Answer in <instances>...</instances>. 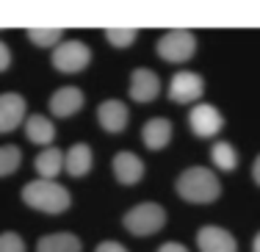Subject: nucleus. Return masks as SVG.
I'll return each mask as SVG.
<instances>
[{"label": "nucleus", "mask_w": 260, "mask_h": 252, "mask_svg": "<svg viewBox=\"0 0 260 252\" xmlns=\"http://www.w3.org/2000/svg\"><path fill=\"white\" fill-rule=\"evenodd\" d=\"M25 97L17 91H6L0 94V133H9L14 128H20V122L25 119Z\"/></svg>", "instance_id": "9d476101"}, {"label": "nucleus", "mask_w": 260, "mask_h": 252, "mask_svg": "<svg viewBox=\"0 0 260 252\" xmlns=\"http://www.w3.org/2000/svg\"><path fill=\"white\" fill-rule=\"evenodd\" d=\"M188 125L194 131V136L210 139L224 128V116H221V111L216 106H210V103H197L188 111Z\"/></svg>", "instance_id": "423d86ee"}, {"label": "nucleus", "mask_w": 260, "mask_h": 252, "mask_svg": "<svg viewBox=\"0 0 260 252\" xmlns=\"http://www.w3.org/2000/svg\"><path fill=\"white\" fill-rule=\"evenodd\" d=\"M177 194L185 202H194V205H208V202L219 200L221 197V183L213 175V169L208 167H191L185 169L175 183Z\"/></svg>", "instance_id": "f257e3e1"}, {"label": "nucleus", "mask_w": 260, "mask_h": 252, "mask_svg": "<svg viewBox=\"0 0 260 252\" xmlns=\"http://www.w3.org/2000/svg\"><path fill=\"white\" fill-rule=\"evenodd\" d=\"M122 225H125L127 233L144 238V236L158 233L160 227L166 225V211L158 205V202H139L136 208H130V211L125 213Z\"/></svg>", "instance_id": "7ed1b4c3"}, {"label": "nucleus", "mask_w": 260, "mask_h": 252, "mask_svg": "<svg viewBox=\"0 0 260 252\" xmlns=\"http://www.w3.org/2000/svg\"><path fill=\"white\" fill-rule=\"evenodd\" d=\"M197 247H200V252H238L235 236L216 225H205L197 233Z\"/></svg>", "instance_id": "6e6552de"}, {"label": "nucleus", "mask_w": 260, "mask_h": 252, "mask_svg": "<svg viewBox=\"0 0 260 252\" xmlns=\"http://www.w3.org/2000/svg\"><path fill=\"white\" fill-rule=\"evenodd\" d=\"M252 180L260 186V155L255 158V164H252Z\"/></svg>", "instance_id": "bb28decb"}, {"label": "nucleus", "mask_w": 260, "mask_h": 252, "mask_svg": "<svg viewBox=\"0 0 260 252\" xmlns=\"http://www.w3.org/2000/svg\"><path fill=\"white\" fill-rule=\"evenodd\" d=\"M22 202L42 213H64L72 205V197L61 183L55 180H30L22 186Z\"/></svg>", "instance_id": "f03ea898"}, {"label": "nucleus", "mask_w": 260, "mask_h": 252, "mask_svg": "<svg viewBox=\"0 0 260 252\" xmlns=\"http://www.w3.org/2000/svg\"><path fill=\"white\" fill-rule=\"evenodd\" d=\"M28 39L36 47H58L61 42V28H30Z\"/></svg>", "instance_id": "412c9836"}, {"label": "nucleus", "mask_w": 260, "mask_h": 252, "mask_svg": "<svg viewBox=\"0 0 260 252\" xmlns=\"http://www.w3.org/2000/svg\"><path fill=\"white\" fill-rule=\"evenodd\" d=\"M0 252H25V241H22L20 233H0Z\"/></svg>", "instance_id": "5701e85b"}, {"label": "nucleus", "mask_w": 260, "mask_h": 252, "mask_svg": "<svg viewBox=\"0 0 260 252\" xmlns=\"http://www.w3.org/2000/svg\"><path fill=\"white\" fill-rule=\"evenodd\" d=\"M9 64H11V50H9V45L0 39V72L9 70Z\"/></svg>", "instance_id": "b1692460"}, {"label": "nucleus", "mask_w": 260, "mask_h": 252, "mask_svg": "<svg viewBox=\"0 0 260 252\" xmlns=\"http://www.w3.org/2000/svg\"><path fill=\"white\" fill-rule=\"evenodd\" d=\"M91 61V50L86 42L80 39H67L61 42L58 47H53V67L58 72H67V75H75V72L86 70Z\"/></svg>", "instance_id": "39448f33"}, {"label": "nucleus", "mask_w": 260, "mask_h": 252, "mask_svg": "<svg viewBox=\"0 0 260 252\" xmlns=\"http://www.w3.org/2000/svg\"><path fill=\"white\" fill-rule=\"evenodd\" d=\"M94 252H127L125 247H122L119 241H100L97 244V249Z\"/></svg>", "instance_id": "393cba45"}, {"label": "nucleus", "mask_w": 260, "mask_h": 252, "mask_svg": "<svg viewBox=\"0 0 260 252\" xmlns=\"http://www.w3.org/2000/svg\"><path fill=\"white\" fill-rule=\"evenodd\" d=\"M80 106H83V91H80L78 86H61V89H55L53 97H50V114L61 116V119L78 114Z\"/></svg>", "instance_id": "f8f14e48"}, {"label": "nucleus", "mask_w": 260, "mask_h": 252, "mask_svg": "<svg viewBox=\"0 0 260 252\" xmlns=\"http://www.w3.org/2000/svg\"><path fill=\"white\" fill-rule=\"evenodd\" d=\"M252 252H260V233L255 236V241H252Z\"/></svg>", "instance_id": "cd10ccee"}, {"label": "nucleus", "mask_w": 260, "mask_h": 252, "mask_svg": "<svg viewBox=\"0 0 260 252\" xmlns=\"http://www.w3.org/2000/svg\"><path fill=\"white\" fill-rule=\"evenodd\" d=\"M36 252H80V238L75 233H50L36 241Z\"/></svg>", "instance_id": "f3484780"}, {"label": "nucleus", "mask_w": 260, "mask_h": 252, "mask_svg": "<svg viewBox=\"0 0 260 252\" xmlns=\"http://www.w3.org/2000/svg\"><path fill=\"white\" fill-rule=\"evenodd\" d=\"M114 175L122 186H136V183L144 177V161H141L136 152L122 150L114 155Z\"/></svg>", "instance_id": "9b49d317"}, {"label": "nucleus", "mask_w": 260, "mask_h": 252, "mask_svg": "<svg viewBox=\"0 0 260 252\" xmlns=\"http://www.w3.org/2000/svg\"><path fill=\"white\" fill-rule=\"evenodd\" d=\"M91 164H94V155H91L89 144H72L64 155V169L70 172L72 177H83L86 172L91 169Z\"/></svg>", "instance_id": "2eb2a0df"}, {"label": "nucleus", "mask_w": 260, "mask_h": 252, "mask_svg": "<svg viewBox=\"0 0 260 252\" xmlns=\"http://www.w3.org/2000/svg\"><path fill=\"white\" fill-rule=\"evenodd\" d=\"M210 158H213V164L221 172H233L238 167V152H235V147L230 141H216L213 150H210Z\"/></svg>", "instance_id": "6ab92c4d"}, {"label": "nucleus", "mask_w": 260, "mask_h": 252, "mask_svg": "<svg viewBox=\"0 0 260 252\" xmlns=\"http://www.w3.org/2000/svg\"><path fill=\"white\" fill-rule=\"evenodd\" d=\"M141 139H144L147 150H164V147L169 144V139H172V122L164 119V116L150 119L144 125V131H141Z\"/></svg>", "instance_id": "4468645a"}, {"label": "nucleus", "mask_w": 260, "mask_h": 252, "mask_svg": "<svg viewBox=\"0 0 260 252\" xmlns=\"http://www.w3.org/2000/svg\"><path fill=\"white\" fill-rule=\"evenodd\" d=\"M34 167L39 172L42 180H53V177L64 169V152H61L58 147H47V150H42L39 155H36Z\"/></svg>", "instance_id": "a211bd4d"}, {"label": "nucleus", "mask_w": 260, "mask_h": 252, "mask_svg": "<svg viewBox=\"0 0 260 252\" xmlns=\"http://www.w3.org/2000/svg\"><path fill=\"white\" fill-rule=\"evenodd\" d=\"M25 136H28V141H34V144L50 147L53 139H55V125L47 119V116L34 114V116H28V119H25Z\"/></svg>", "instance_id": "dca6fc26"}, {"label": "nucleus", "mask_w": 260, "mask_h": 252, "mask_svg": "<svg viewBox=\"0 0 260 252\" xmlns=\"http://www.w3.org/2000/svg\"><path fill=\"white\" fill-rule=\"evenodd\" d=\"M97 119H100L103 131L122 133L127 128V106L122 100H105L97 108Z\"/></svg>", "instance_id": "ddd939ff"}, {"label": "nucleus", "mask_w": 260, "mask_h": 252, "mask_svg": "<svg viewBox=\"0 0 260 252\" xmlns=\"http://www.w3.org/2000/svg\"><path fill=\"white\" fill-rule=\"evenodd\" d=\"M22 164V150L14 144H3L0 147V177H9L20 169Z\"/></svg>", "instance_id": "aec40b11"}, {"label": "nucleus", "mask_w": 260, "mask_h": 252, "mask_svg": "<svg viewBox=\"0 0 260 252\" xmlns=\"http://www.w3.org/2000/svg\"><path fill=\"white\" fill-rule=\"evenodd\" d=\"M158 56L164 61H172V64H183L197 53V36L191 34L188 28H175V30H166L164 36L158 39L155 45Z\"/></svg>", "instance_id": "20e7f679"}, {"label": "nucleus", "mask_w": 260, "mask_h": 252, "mask_svg": "<svg viewBox=\"0 0 260 252\" xmlns=\"http://www.w3.org/2000/svg\"><path fill=\"white\" fill-rule=\"evenodd\" d=\"M158 94H160V81L155 72L147 70V67L133 70V75H130V97L136 103H152Z\"/></svg>", "instance_id": "1a4fd4ad"}, {"label": "nucleus", "mask_w": 260, "mask_h": 252, "mask_svg": "<svg viewBox=\"0 0 260 252\" xmlns=\"http://www.w3.org/2000/svg\"><path fill=\"white\" fill-rule=\"evenodd\" d=\"M139 36L136 28H105V39L111 42L114 47H130Z\"/></svg>", "instance_id": "4be33fe9"}, {"label": "nucleus", "mask_w": 260, "mask_h": 252, "mask_svg": "<svg viewBox=\"0 0 260 252\" xmlns=\"http://www.w3.org/2000/svg\"><path fill=\"white\" fill-rule=\"evenodd\" d=\"M202 91H205V81H202V75H197V72H177L175 78H172L169 83V100L172 103H194L202 97Z\"/></svg>", "instance_id": "0eeeda50"}, {"label": "nucleus", "mask_w": 260, "mask_h": 252, "mask_svg": "<svg viewBox=\"0 0 260 252\" xmlns=\"http://www.w3.org/2000/svg\"><path fill=\"white\" fill-rule=\"evenodd\" d=\"M158 252H188V247H183L180 241H166L158 247Z\"/></svg>", "instance_id": "a878e982"}]
</instances>
